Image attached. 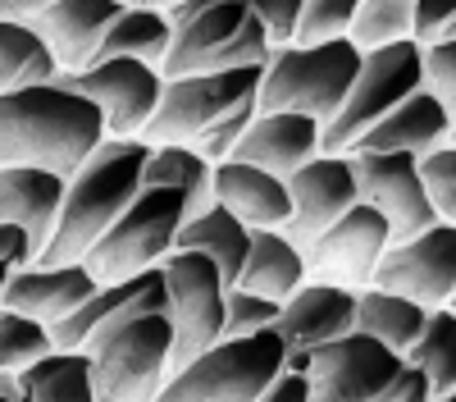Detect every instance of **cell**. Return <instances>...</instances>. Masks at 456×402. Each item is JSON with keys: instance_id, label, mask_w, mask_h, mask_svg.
<instances>
[{"instance_id": "cell-1", "label": "cell", "mask_w": 456, "mask_h": 402, "mask_svg": "<svg viewBox=\"0 0 456 402\" xmlns=\"http://www.w3.org/2000/svg\"><path fill=\"white\" fill-rule=\"evenodd\" d=\"M101 137V110L60 83L0 92V165H37L69 178Z\"/></svg>"}, {"instance_id": "cell-2", "label": "cell", "mask_w": 456, "mask_h": 402, "mask_svg": "<svg viewBox=\"0 0 456 402\" xmlns=\"http://www.w3.org/2000/svg\"><path fill=\"white\" fill-rule=\"evenodd\" d=\"M151 146L142 137H101L96 152L64 178V201L55 229L37 261L42 266H73L96 247V238L124 215V206L142 188V165Z\"/></svg>"}, {"instance_id": "cell-3", "label": "cell", "mask_w": 456, "mask_h": 402, "mask_svg": "<svg viewBox=\"0 0 456 402\" xmlns=\"http://www.w3.org/2000/svg\"><path fill=\"white\" fill-rule=\"evenodd\" d=\"M96 402H156L174 371V324L169 311L128 307L101 320L87 343Z\"/></svg>"}, {"instance_id": "cell-4", "label": "cell", "mask_w": 456, "mask_h": 402, "mask_svg": "<svg viewBox=\"0 0 456 402\" xmlns=\"http://www.w3.org/2000/svg\"><path fill=\"white\" fill-rule=\"evenodd\" d=\"M283 339L274 329L215 339L206 352L174 365L156 402H256L283 371Z\"/></svg>"}, {"instance_id": "cell-5", "label": "cell", "mask_w": 456, "mask_h": 402, "mask_svg": "<svg viewBox=\"0 0 456 402\" xmlns=\"http://www.w3.org/2000/svg\"><path fill=\"white\" fill-rule=\"evenodd\" d=\"M361 69V51L342 37V42H315V46H270L260 69L256 105L260 110H292L315 124L333 119V110L347 96L352 78Z\"/></svg>"}, {"instance_id": "cell-6", "label": "cell", "mask_w": 456, "mask_h": 402, "mask_svg": "<svg viewBox=\"0 0 456 402\" xmlns=\"http://www.w3.org/2000/svg\"><path fill=\"white\" fill-rule=\"evenodd\" d=\"M178 225H183V197L174 188H137L124 215L96 238V247L78 266L96 283H119L142 270H156L174 251Z\"/></svg>"}, {"instance_id": "cell-7", "label": "cell", "mask_w": 456, "mask_h": 402, "mask_svg": "<svg viewBox=\"0 0 456 402\" xmlns=\"http://www.w3.org/2000/svg\"><path fill=\"white\" fill-rule=\"evenodd\" d=\"M415 87H425V78H420V46L415 42L361 51V69H356L347 96H342V105L333 110V119L320 124V152L324 156L356 152V142L384 119L402 96H411Z\"/></svg>"}, {"instance_id": "cell-8", "label": "cell", "mask_w": 456, "mask_h": 402, "mask_svg": "<svg viewBox=\"0 0 456 402\" xmlns=\"http://www.w3.org/2000/svg\"><path fill=\"white\" fill-rule=\"evenodd\" d=\"M169 23H174V42L169 55L160 60V78L265 64V55H270V37H265L260 19L247 14L242 5H228V0H215V5Z\"/></svg>"}, {"instance_id": "cell-9", "label": "cell", "mask_w": 456, "mask_h": 402, "mask_svg": "<svg viewBox=\"0 0 456 402\" xmlns=\"http://www.w3.org/2000/svg\"><path fill=\"white\" fill-rule=\"evenodd\" d=\"M265 64H242V69H215V73H183V78H165L160 101L151 110V119L142 128L146 146L183 142L192 146L215 119H224L233 105L256 96Z\"/></svg>"}, {"instance_id": "cell-10", "label": "cell", "mask_w": 456, "mask_h": 402, "mask_svg": "<svg viewBox=\"0 0 456 402\" xmlns=\"http://www.w3.org/2000/svg\"><path fill=\"white\" fill-rule=\"evenodd\" d=\"M402 365V352L352 329V334L306 352L311 402H397Z\"/></svg>"}, {"instance_id": "cell-11", "label": "cell", "mask_w": 456, "mask_h": 402, "mask_svg": "<svg viewBox=\"0 0 456 402\" xmlns=\"http://www.w3.org/2000/svg\"><path fill=\"white\" fill-rule=\"evenodd\" d=\"M169 292V324H174V365L206 352L215 339H224V279L210 256L174 247L156 266Z\"/></svg>"}, {"instance_id": "cell-12", "label": "cell", "mask_w": 456, "mask_h": 402, "mask_svg": "<svg viewBox=\"0 0 456 402\" xmlns=\"http://www.w3.org/2000/svg\"><path fill=\"white\" fill-rule=\"evenodd\" d=\"M55 83L87 96L101 119H105V137H142L151 110L160 101V69L146 60H128V55H110L96 60L78 73H55Z\"/></svg>"}, {"instance_id": "cell-13", "label": "cell", "mask_w": 456, "mask_h": 402, "mask_svg": "<svg viewBox=\"0 0 456 402\" xmlns=\"http://www.w3.org/2000/svg\"><path fill=\"white\" fill-rule=\"evenodd\" d=\"M374 288L420 302L425 311L456 302V225H429L415 238H393L374 266Z\"/></svg>"}, {"instance_id": "cell-14", "label": "cell", "mask_w": 456, "mask_h": 402, "mask_svg": "<svg viewBox=\"0 0 456 402\" xmlns=\"http://www.w3.org/2000/svg\"><path fill=\"white\" fill-rule=\"evenodd\" d=\"M352 174H356V201L384 215L393 238H415L429 225H443L438 210L425 197L415 156L406 152H347Z\"/></svg>"}, {"instance_id": "cell-15", "label": "cell", "mask_w": 456, "mask_h": 402, "mask_svg": "<svg viewBox=\"0 0 456 402\" xmlns=\"http://www.w3.org/2000/svg\"><path fill=\"white\" fill-rule=\"evenodd\" d=\"M393 242L384 215L370 210L365 201H356L347 215H338L333 225L301 247V261H306V279L320 283H338V288H365L374 279V266L384 247Z\"/></svg>"}, {"instance_id": "cell-16", "label": "cell", "mask_w": 456, "mask_h": 402, "mask_svg": "<svg viewBox=\"0 0 456 402\" xmlns=\"http://www.w3.org/2000/svg\"><path fill=\"white\" fill-rule=\"evenodd\" d=\"M288 201L292 215L283 234L306 247L311 238H320L338 215H347L356 206V174H352V156H311L306 165H297L288 178Z\"/></svg>"}, {"instance_id": "cell-17", "label": "cell", "mask_w": 456, "mask_h": 402, "mask_svg": "<svg viewBox=\"0 0 456 402\" xmlns=\"http://www.w3.org/2000/svg\"><path fill=\"white\" fill-rule=\"evenodd\" d=\"M352 311H356V288H338L306 279L297 292L279 302L274 334L283 339L288 352H311L320 343H333L342 334H352Z\"/></svg>"}, {"instance_id": "cell-18", "label": "cell", "mask_w": 456, "mask_h": 402, "mask_svg": "<svg viewBox=\"0 0 456 402\" xmlns=\"http://www.w3.org/2000/svg\"><path fill=\"white\" fill-rule=\"evenodd\" d=\"M119 10H124L119 0H55V5H46L28 23L46 42V51L55 55L60 73H78V69L96 64V51H101Z\"/></svg>"}, {"instance_id": "cell-19", "label": "cell", "mask_w": 456, "mask_h": 402, "mask_svg": "<svg viewBox=\"0 0 456 402\" xmlns=\"http://www.w3.org/2000/svg\"><path fill=\"white\" fill-rule=\"evenodd\" d=\"M64 201V174L37 165H0V225L28 238L32 256H42L55 215Z\"/></svg>"}, {"instance_id": "cell-20", "label": "cell", "mask_w": 456, "mask_h": 402, "mask_svg": "<svg viewBox=\"0 0 456 402\" xmlns=\"http://www.w3.org/2000/svg\"><path fill=\"white\" fill-rule=\"evenodd\" d=\"M311 156H320V124L292 110H256V119L247 124L242 142L233 146L228 160H242L256 169H270L279 178H288L297 165H306Z\"/></svg>"}, {"instance_id": "cell-21", "label": "cell", "mask_w": 456, "mask_h": 402, "mask_svg": "<svg viewBox=\"0 0 456 402\" xmlns=\"http://www.w3.org/2000/svg\"><path fill=\"white\" fill-rule=\"evenodd\" d=\"M456 133V115L425 87H415L411 96H402L384 119H379L356 152H406V156H425L434 146H447Z\"/></svg>"}, {"instance_id": "cell-22", "label": "cell", "mask_w": 456, "mask_h": 402, "mask_svg": "<svg viewBox=\"0 0 456 402\" xmlns=\"http://www.w3.org/2000/svg\"><path fill=\"white\" fill-rule=\"evenodd\" d=\"M210 193L215 201L238 215L247 229H283L292 201H288V183L270 169H256L242 160H219L210 174Z\"/></svg>"}, {"instance_id": "cell-23", "label": "cell", "mask_w": 456, "mask_h": 402, "mask_svg": "<svg viewBox=\"0 0 456 402\" xmlns=\"http://www.w3.org/2000/svg\"><path fill=\"white\" fill-rule=\"evenodd\" d=\"M92 292H96V279L78 261H73V266H42V261H32V266L10 275L5 307L23 311L32 320H42V324H55L69 311H78Z\"/></svg>"}, {"instance_id": "cell-24", "label": "cell", "mask_w": 456, "mask_h": 402, "mask_svg": "<svg viewBox=\"0 0 456 402\" xmlns=\"http://www.w3.org/2000/svg\"><path fill=\"white\" fill-rule=\"evenodd\" d=\"M301 283H306L301 247L283 229H251L247 261H242L233 288H247V292H260V298H270V302H283Z\"/></svg>"}, {"instance_id": "cell-25", "label": "cell", "mask_w": 456, "mask_h": 402, "mask_svg": "<svg viewBox=\"0 0 456 402\" xmlns=\"http://www.w3.org/2000/svg\"><path fill=\"white\" fill-rule=\"evenodd\" d=\"M210 174H215V165L206 156H197L192 146L165 142V146H151V156L142 165V188H174L183 197V219H192L215 206Z\"/></svg>"}, {"instance_id": "cell-26", "label": "cell", "mask_w": 456, "mask_h": 402, "mask_svg": "<svg viewBox=\"0 0 456 402\" xmlns=\"http://www.w3.org/2000/svg\"><path fill=\"white\" fill-rule=\"evenodd\" d=\"M247 242H251V229L242 225L238 215H228L219 201H215L210 210L192 215V219H183L178 238H174V247H183V251L210 256L215 270H219V279H224V288L238 283V270H242V261H247Z\"/></svg>"}, {"instance_id": "cell-27", "label": "cell", "mask_w": 456, "mask_h": 402, "mask_svg": "<svg viewBox=\"0 0 456 402\" xmlns=\"http://www.w3.org/2000/svg\"><path fill=\"white\" fill-rule=\"evenodd\" d=\"M425 320H429V311H425L420 302L397 298V292L374 288V283L356 288L352 329H356V334H365V339H374V343L393 348V352H402V357H406V348H411L415 339H420Z\"/></svg>"}, {"instance_id": "cell-28", "label": "cell", "mask_w": 456, "mask_h": 402, "mask_svg": "<svg viewBox=\"0 0 456 402\" xmlns=\"http://www.w3.org/2000/svg\"><path fill=\"white\" fill-rule=\"evenodd\" d=\"M169 42H174V23L169 14L160 10H137V5H124L119 14H114L105 42L96 51V60H110V55H128V60H146L156 64L169 55Z\"/></svg>"}, {"instance_id": "cell-29", "label": "cell", "mask_w": 456, "mask_h": 402, "mask_svg": "<svg viewBox=\"0 0 456 402\" xmlns=\"http://www.w3.org/2000/svg\"><path fill=\"white\" fill-rule=\"evenodd\" d=\"M55 55L37 37L32 23L0 19V92H19L37 83H55Z\"/></svg>"}, {"instance_id": "cell-30", "label": "cell", "mask_w": 456, "mask_h": 402, "mask_svg": "<svg viewBox=\"0 0 456 402\" xmlns=\"http://www.w3.org/2000/svg\"><path fill=\"white\" fill-rule=\"evenodd\" d=\"M19 375H23L28 402H96L87 352H64V348H55L51 357L32 361L28 371H19Z\"/></svg>"}, {"instance_id": "cell-31", "label": "cell", "mask_w": 456, "mask_h": 402, "mask_svg": "<svg viewBox=\"0 0 456 402\" xmlns=\"http://www.w3.org/2000/svg\"><path fill=\"white\" fill-rule=\"evenodd\" d=\"M402 361L415 365L434 384V393H456V311L452 307L429 311L420 339L406 348Z\"/></svg>"}, {"instance_id": "cell-32", "label": "cell", "mask_w": 456, "mask_h": 402, "mask_svg": "<svg viewBox=\"0 0 456 402\" xmlns=\"http://www.w3.org/2000/svg\"><path fill=\"white\" fill-rule=\"evenodd\" d=\"M347 42L356 51L411 42V0H361L347 28Z\"/></svg>"}, {"instance_id": "cell-33", "label": "cell", "mask_w": 456, "mask_h": 402, "mask_svg": "<svg viewBox=\"0 0 456 402\" xmlns=\"http://www.w3.org/2000/svg\"><path fill=\"white\" fill-rule=\"evenodd\" d=\"M55 352V339H51V324L32 320L23 311H10L0 307V371H28L32 361H42Z\"/></svg>"}, {"instance_id": "cell-34", "label": "cell", "mask_w": 456, "mask_h": 402, "mask_svg": "<svg viewBox=\"0 0 456 402\" xmlns=\"http://www.w3.org/2000/svg\"><path fill=\"white\" fill-rule=\"evenodd\" d=\"M361 0H301V14H297V32L292 42L297 46H315V42H342L352 28Z\"/></svg>"}, {"instance_id": "cell-35", "label": "cell", "mask_w": 456, "mask_h": 402, "mask_svg": "<svg viewBox=\"0 0 456 402\" xmlns=\"http://www.w3.org/2000/svg\"><path fill=\"white\" fill-rule=\"evenodd\" d=\"M415 169H420L425 197L438 210V219H443V225H456V142L415 156Z\"/></svg>"}, {"instance_id": "cell-36", "label": "cell", "mask_w": 456, "mask_h": 402, "mask_svg": "<svg viewBox=\"0 0 456 402\" xmlns=\"http://www.w3.org/2000/svg\"><path fill=\"white\" fill-rule=\"evenodd\" d=\"M256 110H260V105H256V96H247L242 105H233V110H228L224 119H215V124H210V128H206V133H201V137L192 142V152H197V156H206L210 165L228 160V156H233V146L242 142L247 124L256 119Z\"/></svg>"}, {"instance_id": "cell-37", "label": "cell", "mask_w": 456, "mask_h": 402, "mask_svg": "<svg viewBox=\"0 0 456 402\" xmlns=\"http://www.w3.org/2000/svg\"><path fill=\"white\" fill-rule=\"evenodd\" d=\"M274 316H279V302L260 298V292H247V288H228L224 292V334H260V329H274Z\"/></svg>"}, {"instance_id": "cell-38", "label": "cell", "mask_w": 456, "mask_h": 402, "mask_svg": "<svg viewBox=\"0 0 456 402\" xmlns=\"http://www.w3.org/2000/svg\"><path fill=\"white\" fill-rule=\"evenodd\" d=\"M411 42L415 46L456 42V0H411Z\"/></svg>"}, {"instance_id": "cell-39", "label": "cell", "mask_w": 456, "mask_h": 402, "mask_svg": "<svg viewBox=\"0 0 456 402\" xmlns=\"http://www.w3.org/2000/svg\"><path fill=\"white\" fill-rule=\"evenodd\" d=\"M420 78H425V92H434L456 115V42L420 46Z\"/></svg>"}, {"instance_id": "cell-40", "label": "cell", "mask_w": 456, "mask_h": 402, "mask_svg": "<svg viewBox=\"0 0 456 402\" xmlns=\"http://www.w3.org/2000/svg\"><path fill=\"white\" fill-rule=\"evenodd\" d=\"M256 402H311V380L301 371H279L274 384L265 389Z\"/></svg>"}, {"instance_id": "cell-41", "label": "cell", "mask_w": 456, "mask_h": 402, "mask_svg": "<svg viewBox=\"0 0 456 402\" xmlns=\"http://www.w3.org/2000/svg\"><path fill=\"white\" fill-rule=\"evenodd\" d=\"M0 261L14 266V270H23V266H32V261H37L32 247H28V238H23L19 229H10V225H0Z\"/></svg>"}, {"instance_id": "cell-42", "label": "cell", "mask_w": 456, "mask_h": 402, "mask_svg": "<svg viewBox=\"0 0 456 402\" xmlns=\"http://www.w3.org/2000/svg\"><path fill=\"white\" fill-rule=\"evenodd\" d=\"M397 402H434V384L415 371V365H402V393Z\"/></svg>"}, {"instance_id": "cell-43", "label": "cell", "mask_w": 456, "mask_h": 402, "mask_svg": "<svg viewBox=\"0 0 456 402\" xmlns=\"http://www.w3.org/2000/svg\"><path fill=\"white\" fill-rule=\"evenodd\" d=\"M46 5H55V0H0V19H19V23H28V19H37Z\"/></svg>"}, {"instance_id": "cell-44", "label": "cell", "mask_w": 456, "mask_h": 402, "mask_svg": "<svg viewBox=\"0 0 456 402\" xmlns=\"http://www.w3.org/2000/svg\"><path fill=\"white\" fill-rule=\"evenodd\" d=\"M0 402H28L23 375H14V371H0Z\"/></svg>"}, {"instance_id": "cell-45", "label": "cell", "mask_w": 456, "mask_h": 402, "mask_svg": "<svg viewBox=\"0 0 456 402\" xmlns=\"http://www.w3.org/2000/svg\"><path fill=\"white\" fill-rule=\"evenodd\" d=\"M119 5H137V10H160V14H174L183 0H119Z\"/></svg>"}, {"instance_id": "cell-46", "label": "cell", "mask_w": 456, "mask_h": 402, "mask_svg": "<svg viewBox=\"0 0 456 402\" xmlns=\"http://www.w3.org/2000/svg\"><path fill=\"white\" fill-rule=\"evenodd\" d=\"M10 275H14V266L0 261V307H5V283H10Z\"/></svg>"}, {"instance_id": "cell-47", "label": "cell", "mask_w": 456, "mask_h": 402, "mask_svg": "<svg viewBox=\"0 0 456 402\" xmlns=\"http://www.w3.org/2000/svg\"><path fill=\"white\" fill-rule=\"evenodd\" d=\"M434 402H456V393H434Z\"/></svg>"}]
</instances>
